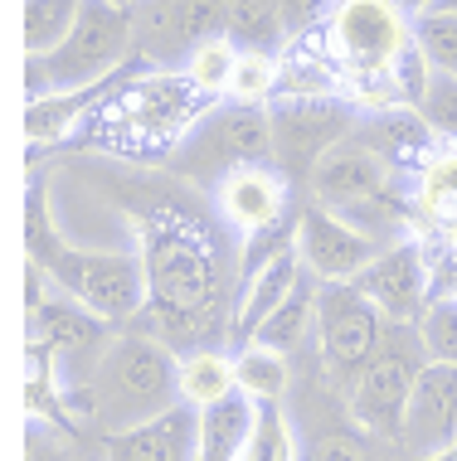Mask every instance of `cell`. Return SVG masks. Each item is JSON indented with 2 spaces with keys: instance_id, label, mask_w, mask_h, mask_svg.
I'll return each instance as SVG.
<instances>
[{
  "instance_id": "6da1fadb",
  "label": "cell",
  "mask_w": 457,
  "mask_h": 461,
  "mask_svg": "<svg viewBox=\"0 0 457 461\" xmlns=\"http://www.w3.org/2000/svg\"><path fill=\"white\" fill-rule=\"evenodd\" d=\"M107 194L137 229L146 267V306L132 321L137 330L166 340L170 350H215L229 340L239 306V253L219 204L176 170H122L103 176Z\"/></svg>"
},
{
  "instance_id": "7a4b0ae2",
  "label": "cell",
  "mask_w": 457,
  "mask_h": 461,
  "mask_svg": "<svg viewBox=\"0 0 457 461\" xmlns=\"http://www.w3.org/2000/svg\"><path fill=\"white\" fill-rule=\"evenodd\" d=\"M24 253H30V267H40L54 292L73 296L93 316L113 321V326H132L142 316V306H146L142 253L137 248H73V243H64L44 185H30V194H24Z\"/></svg>"
},
{
  "instance_id": "3957f363",
  "label": "cell",
  "mask_w": 457,
  "mask_h": 461,
  "mask_svg": "<svg viewBox=\"0 0 457 461\" xmlns=\"http://www.w3.org/2000/svg\"><path fill=\"white\" fill-rule=\"evenodd\" d=\"M176 403H185L180 398V355L166 340H156V335H146L137 326L117 330V340L93 365L83 393L73 398V408L97 428V438L156 422Z\"/></svg>"
},
{
  "instance_id": "277c9868",
  "label": "cell",
  "mask_w": 457,
  "mask_h": 461,
  "mask_svg": "<svg viewBox=\"0 0 457 461\" xmlns=\"http://www.w3.org/2000/svg\"><path fill=\"white\" fill-rule=\"evenodd\" d=\"M321 40L326 64L355 88V107H365V117L404 107L394 93V64L414 49V15L399 0H336Z\"/></svg>"
},
{
  "instance_id": "5b68a950",
  "label": "cell",
  "mask_w": 457,
  "mask_h": 461,
  "mask_svg": "<svg viewBox=\"0 0 457 461\" xmlns=\"http://www.w3.org/2000/svg\"><path fill=\"white\" fill-rule=\"evenodd\" d=\"M306 199L321 209H331L336 219L355 223L361 233L379 243H399L404 223L414 214V180L404 170H394L385 156H375L361 136L341 141L336 151L316 166Z\"/></svg>"
},
{
  "instance_id": "8992f818",
  "label": "cell",
  "mask_w": 457,
  "mask_h": 461,
  "mask_svg": "<svg viewBox=\"0 0 457 461\" xmlns=\"http://www.w3.org/2000/svg\"><path fill=\"white\" fill-rule=\"evenodd\" d=\"M132 59H137V20H132V5L83 0V15L73 24L69 40L54 54L24 59V93H30V103H40V97L97 88V83L117 78Z\"/></svg>"
},
{
  "instance_id": "52a82bcc",
  "label": "cell",
  "mask_w": 457,
  "mask_h": 461,
  "mask_svg": "<svg viewBox=\"0 0 457 461\" xmlns=\"http://www.w3.org/2000/svg\"><path fill=\"white\" fill-rule=\"evenodd\" d=\"M239 166H273V117H268V107L219 103L170 156V170L209 194Z\"/></svg>"
},
{
  "instance_id": "ba28073f",
  "label": "cell",
  "mask_w": 457,
  "mask_h": 461,
  "mask_svg": "<svg viewBox=\"0 0 457 461\" xmlns=\"http://www.w3.org/2000/svg\"><path fill=\"white\" fill-rule=\"evenodd\" d=\"M424 365H428V350H424V340H418V326H389L379 355L341 389L351 422H361L370 438L399 442L404 408H409Z\"/></svg>"
},
{
  "instance_id": "9c48e42d",
  "label": "cell",
  "mask_w": 457,
  "mask_h": 461,
  "mask_svg": "<svg viewBox=\"0 0 457 461\" xmlns=\"http://www.w3.org/2000/svg\"><path fill=\"white\" fill-rule=\"evenodd\" d=\"M117 330L122 326L93 316V311L78 306L73 296L54 292V286L44 282V272L30 267V340L54 355L59 379H64V389H69V403L83 393L93 365L103 359L107 345L117 340Z\"/></svg>"
},
{
  "instance_id": "30bf717a",
  "label": "cell",
  "mask_w": 457,
  "mask_h": 461,
  "mask_svg": "<svg viewBox=\"0 0 457 461\" xmlns=\"http://www.w3.org/2000/svg\"><path fill=\"white\" fill-rule=\"evenodd\" d=\"M268 117H273V166L297 194H306L316 166L341 141H351L355 127L365 122L361 107L345 97H278Z\"/></svg>"
},
{
  "instance_id": "8fae6325",
  "label": "cell",
  "mask_w": 457,
  "mask_h": 461,
  "mask_svg": "<svg viewBox=\"0 0 457 461\" xmlns=\"http://www.w3.org/2000/svg\"><path fill=\"white\" fill-rule=\"evenodd\" d=\"M385 335H389L385 311L355 282H326L316 292V355L336 389H345L379 355Z\"/></svg>"
},
{
  "instance_id": "7c38bea8",
  "label": "cell",
  "mask_w": 457,
  "mask_h": 461,
  "mask_svg": "<svg viewBox=\"0 0 457 461\" xmlns=\"http://www.w3.org/2000/svg\"><path fill=\"white\" fill-rule=\"evenodd\" d=\"M132 20L146 64H185L205 40H229V0H137Z\"/></svg>"
},
{
  "instance_id": "4fadbf2b",
  "label": "cell",
  "mask_w": 457,
  "mask_h": 461,
  "mask_svg": "<svg viewBox=\"0 0 457 461\" xmlns=\"http://www.w3.org/2000/svg\"><path fill=\"white\" fill-rule=\"evenodd\" d=\"M389 243L370 239V233H361L355 223L336 219L331 209L312 204V199L302 194V223H297V253L306 272L326 286V282H355L361 272L375 263L379 253H385Z\"/></svg>"
},
{
  "instance_id": "5bb4252c",
  "label": "cell",
  "mask_w": 457,
  "mask_h": 461,
  "mask_svg": "<svg viewBox=\"0 0 457 461\" xmlns=\"http://www.w3.org/2000/svg\"><path fill=\"white\" fill-rule=\"evenodd\" d=\"M205 97L185 78H170V73H151V78L127 83L117 93V122L137 141H176V136L195 131L200 127V117H195Z\"/></svg>"
},
{
  "instance_id": "9a60e30c",
  "label": "cell",
  "mask_w": 457,
  "mask_h": 461,
  "mask_svg": "<svg viewBox=\"0 0 457 461\" xmlns=\"http://www.w3.org/2000/svg\"><path fill=\"white\" fill-rule=\"evenodd\" d=\"M355 286H361L370 302L385 311L389 326H418V316L428 311V302H434L428 258H424V248H418L414 239L389 243L385 253H379L375 263L355 277Z\"/></svg>"
},
{
  "instance_id": "2e32d148",
  "label": "cell",
  "mask_w": 457,
  "mask_h": 461,
  "mask_svg": "<svg viewBox=\"0 0 457 461\" xmlns=\"http://www.w3.org/2000/svg\"><path fill=\"white\" fill-rule=\"evenodd\" d=\"M215 204L239 239H253V233L273 229L278 219H288L302 199L278 166H239L215 185Z\"/></svg>"
},
{
  "instance_id": "e0dca14e",
  "label": "cell",
  "mask_w": 457,
  "mask_h": 461,
  "mask_svg": "<svg viewBox=\"0 0 457 461\" xmlns=\"http://www.w3.org/2000/svg\"><path fill=\"white\" fill-rule=\"evenodd\" d=\"M452 442H457V365L428 359L414 384L409 408H404L399 447L409 452V461H424V456L448 452Z\"/></svg>"
},
{
  "instance_id": "ac0fdd59",
  "label": "cell",
  "mask_w": 457,
  "mask_h": 461,
  "mask_svg": "<svg viewBox=\"0 0 457 461\" xmlns=\"http://www.w3.org/2000/svg\"><path fill=\"white\" fill-rule=\"evenodd\" d=\"M200 452V408L176 403L156 422L103 438V461H195Z\"/></svg>"
},
{
  "instance_id": "d6986e66",
  "label": "cell",
  "mask_w": 457,
  "mask_h": 461,
  "mask_svg": "<svg viewBox=\"0 0 457 461\" xmlns=\"http://www.w3.org/2000/svg\"><path fill=\"white\" fill-rule=\"evenodd\" d=\"M355 136L370 146L375 156H385L394 170H404L409 180H418V170L428 166L438 151H443V141H438V131L428 127L424 117H418L414 107H389V112H370V117L355 127Z\"/></svg>"
},
{
  "instance_id": "ffe728a7",
  "label": "cell",
  "mask_w": 457,
  "mask_h": 461,
  "mask_svg": "<svg viewBox=\"0 0 457 461\" xmlns=\"http://www.w3.org/2000/svg\"><path fill=\"white\" fill-rule=\"evenodd\" d=\"M302 272H306V263H302L297 248H292V253H282L278 263H268L249 286H243L239 306H233V326H229V345H233V350L253 345V335L263 330V321L292 296V286L302 282Z\"/></svg>"
},
{
  "instance_id": "44dd1931",
  "label": "cell",
  "mask_w": 457,
  "mask_h": 461,
  "mask_svg": "<svg viewBox=\"0 0 457 461\" xmlns=\"http://www.w3.org/2000/svg\"><path fill=\"white\" fill-rule=\"evenodd\" d=\"M137 68H146V59L137 54L127 68L117 73V78H107V83H97V88H83V93H59V97H40V103H30L24 107V136H30V146H54V141H64L73 122H83L97 103H107L113 93L127 88V78Z\"/></svg>"
},
{
  "instance_id": "7402d4cb",
  "label": "cell",
  "mask_w": 457,
  "mask_h": 461,
  "mask_svg": "<svg viewBox=\"0 0 457 461\" xmlns=\"http://www.w3.org/2000/svg\"><path fill=\"white\" fill-rule=\"evenodd\" d=\"M414 214H418V223H434L438 233H448V243H457V146H443L418 170Z\"/></svg>"
},
{
  "instance_id": "603a6c76",
  "label": "cell",
  "mask_w": 457,
  "mask_h": 461,
  "mask_svg": "<svg viewBox=\"0 0 457 461\" xmlns=\"http://www.w3.org/2000/svg\"><path fill=\"white\" fill-rule=\"evenodd\" d=\"M233 393H239V365L224 345L180 355V398L190 408H215Z\"/></svg>"
},
{
  "instance_id": "cb8c5ba5",
  "label": "cell",
  "mask_w": 457,
  "mask_h": 461,
  "mask_svg": "<svg viewBox=\"0 0 457 461\" xmlns=\"http://www.w3.org/2000/svg\"><path fill=\"white\" fill-rule=\"evenodd\" d=\"M253 398L233 393L215 408H200V452L195 461H239L243 442H249V428H253Z\"/></svg>"
},
{
  "instance_id": "d4e9b609",
  "label": "cell",
  "mask_w": 457,
  "mask_h": 461,
  "mask_svg": "<svg viewBox=\"0 0 457 461\" xmlns=\"http://www.w3.org/2000/svg\"><path fill=\"white\" fill-rule=\"evenodd\" d=\"M233 365H239V393L253 398V403H288L292 393V365L282 350H268V345H243L233 350Z\"/></svg>"
},
{
  "instance_id": "484cf974",
  "label": "cell",
  "mask_w": 457,
  "mask_h": 461,
  "mask_svg": "<svg viewBox=\"0 0 457 461\" xmlns=\"http://www.w3.org/2000/svg\"><path fill=\"white\" fill-rule=\"evenodd\" d=\"M316 292H321V282L312 277V272H302V282L292 286L288 302L263 321V330L253 335V345H268V350H297L306 326H316Z\"/></svg>"
},
{
  "instance_id": "4316f807",
  "label": "cell",
  "mask_w": 457,
  "mask_h": 461,
  "mask_svg": "<svg viewBox=\"0 0 457 461\" xmlns=\"http://www.w3.org/2000/svg\"><path fill=\"white\" fill-rule=\"evenodd\" d=\"M253 408L258 413H253V428H249V442H243L239 461H302L288 403H253Z\"/></svg>"
},
{
  "instance_id": "83f0119b",
  "label": "cell",
  "mask_w": 457,
  "mask_h": 461,
  "mask_svg": "<svg viewBox=\"0 0 457 461\" xmlns=\"http://www.w3.org/2000/svg\"><path fill=\"white\" fill-rule=\"evenodd\" d=\"M83 0H24V59L54 54L73 34Z\"/></svg>"
},
{
  "instance_id": "f1b7e54d",
  "label": "cell",
  "mask_w": 457,
  "mask_h": 461,
  "mask_svg": "<svg viewBox=\"0 0 457 461\" xmlns=\"http://www.w3.org/2000/svg\"><path fill=\"white\" fill-rule=\"evenodd\" d=\"M239 54H243V49L233 44V40H205V44L180 64V78L190 83L200 97H209V103H215V97H229L233 68H239Z\"/></svg>"
},
{
  "instance_id": "f546056e",
  "label": "cell",
  "mask_w": 457,
  "mask_h": 461,
  "mask_svg": "<svg viewBox=\"0 0 457 461\" xmlns=\"http://www.w3.org/2000/svg\"><path fill=\"white\" fill-rule=\"evenodd\" d=\"M229 40L239 49H282V0H229Z\"/></svg>"
},
{
  "instance_id": "4dcf8cb0",
  "label": "cell",
  "mask_w": 457,
  "mask_h": 461,
  "mask_svg": "<svg viewBox=\"0 0 457 461\" xmlns=\"http://www.w3.org/2000/svg\"><path fill=\"white\" fill-rule=\"evenodd\" d=\"M282 93V64L268 49H243L239 68H233V88L229 103H249V107H273Z\"/></svg>"
},
{
  "instance_id": "1f68e13d",
  "label": "cell",
  "mask_w": 457,
  "mask_h": 461,
  "mask_svg": "<svg viewBox=\"0 0 457 461\" xmlns=\"http://www.w3.org/2000/svg\"><path fill=\"white\" fill-rule=\"evenodd\" d=\"M418 340H424L428 359L457 365V292H434L428 311L418 316Z\"/></svg>"
},
{
  "instance_id": "d6a6232c",
  "label": "cell",
  "mask_w": 457,
  "mask_h": 461,
  "mask_svg": "<svg viewBox=\"0 0 457 461\" xmlns=\"http://www.w3.org/2000/svg\"><path fill=\"white\" fill-rule=\"evenodd\" d=\"M414 40L424 49V59L434 64V73L457 78V15H448V10H424L414 20Z\"/></svg>"
},
{
  "instance_id": "836d02e7",
  "label": "cell",
  "mask_w": 457,
  "mask_h": 461,
  "mask_svg": "<svg viewBox=\"0 0 457 461\" xmlns=\"http://www.w3.org/2000/svg\"><path fill=\"white\" fill-rule=\"evenodd\" d=\"M302 461H375V452H370V432L361 422H336L306 442Z\"/></svg>"
},
{
  "instance_id": "e575fe53",
  "label": "cell",
  "mask_w": 457,
  "mask_h": 461,
  "mask_svg": "<svg viewBox=\"0 0 457 461\" xmlns=\"http://www.w3.org/2000/svg\"><path fill=\"white\" fill-rule=\"evenodd\" d=\"M418 117L438 131L443 146H457V78L438 73L434 88H428V97H424V107H418Z\"/></svg>"
},
{
  "instance_id": "d590c367",
  "label": "cell",
  "mask_w": 457,
  "mask_h": 461,
  "mask_svg": "<svg viewBox=\"0 0 457 461\" xmlns=\"http://www.w3.org/2000/svg\"><path fill=\"white\" fill-rule=\"evenodd\" d=\"M434 78H438L434 64L424 59V49H418V40H414V49L394 64V93H399V103L418 112V107H424V97H428V88H434Z\"/></svg>"
},
{
  "instance_id": "8d00e7d4",
  "label": "cell",
  "mask_w": 457,
  "mask_h": 461,
  "mask_svg": "<svg viewBox=\"0 0 457 461\" xmlns=\"http://www.w3.org/2000/svg\"><path fill=\"white\" fill-rule=\"evenodd\" d=\"M24 461H78V452H73V442L64 432L44 428V422H30V432H24Z\"/></svg>"
},
{
  "instance_id": "74e56055",
  "label": "cell",
  "mask_w": 457,
  "mask_h": 461,
  "mask_svg": "<svg viewBox=\"0 0 457 461\" xmlns=\"http://www.w3.org/2000/svg\"><path fill=\"white\" fill-rule=\"evenodd\" d=\"M399 5H404V10H409V15L418 20V15H424V10H434L438 0H399Z\"/></svg>"
},
{
  "instance_id": "f35d334b",
  "label": "cell",
  "mask_w": 457,
  "mask_h": 461,
  "mask_svg": "<svg viewBox=\"0 0 457 461\" xmlns=\"http://www.w3.org/2000/svg\"><path fill=\"white\" fill-rule=\"evenodd\" d=\"M424 461H457V442L448 447V452H438V456H424Z\"/></svg>"
},
{
  "instance_id": "ab89813d",
  "label": "cell",
  "mask_w": 457,
  "mask_h": 461,
  "mask_svg": "<svg viewBox=\"0 0 457 461\" xmlns=\"http://www.w3.org/2000/svg\"><path fill=\"white\" fill-rule=\"evenodd\" d=\"M434 10H448V15H457V0H438Z\"/></svg>"
},
{
  "instance_id": "60d3db41",
  "label": "cell",
  "mask_w": 457,
  "mask_h": 461,
  "mask_svg": "<svg viewBox=\"0 0 457 461\" xmlns=\"http://www.w3.org/2000/svg\"><path fill=\"white\" fill-rule=\"evenodd\" d=\"M117 5H137V0H117Z\"/></svg>"
}]
</instances>
